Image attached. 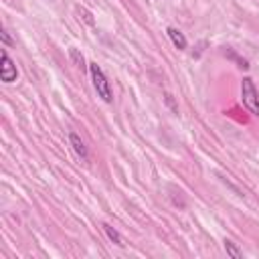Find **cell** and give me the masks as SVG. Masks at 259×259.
Masks as SVG:
<instances>
[{"label":"cell","mask_w":259,"mask_h":259,"mask_svg":"<svg viewBox=\"0 0 259 259\" xmlns=\"http://www.w3.org/2000/svg\"><path fill=\"white\" fill-rule=\"evenodd\" d=\"M2 65H0V79L4 81V83H14L16 81V77H18V71H16V65H14V61L8 57V53H6V49L2 51Z\"/></svg>","instance_id":"cell-3"},{"label":"cell","mask_w":259,"mask_h":259,"mask_svg":"<svg viewBox=\"0 0 259 259\" xmlns=\"http://www.w3.org/2000/svg\"><path fill=\"white\" fill-rule=\"evenodd\" d=\"M0 36H2V40H4V45H10L12 40H10V36H8V32L6 30H0Z\"/></svg>","instance_id":"cell-9"},{"label":"cell","mask_w":259,"mask_h":259,"mask_svg":"<svg viewBox=\"0 0 259 259\" xmlns=\"http://www.w3.org/2000/svg\"><path fill=\"white\" fill-rule=\"evenodd\" d=\"M89 75H91V83H93V89L97 93V97H101L105 103H111L113 101V93H111V87H109V81L105 77V73L101 71V67L97 63H89Z\"/></svg>","instance_id":"cell-1"},{"label":"cell","mask_w":259,"mask_h":259,"mask_svg":"<svg viewBox=\"0 0 259 259\" xmlns=\"http://www.w3.org/2000/svg\"><path fill=\"white\" fill-rule=\"evenodd\" d=\"M69 142H71V146H73V150H75V154L81 158V160H89V154H87V148H85V144H83V140L75 134V132H71L69 134Z\"/></svg>","instance_id":"cell-4"},{"label":"cell","mask_w":259,"mask_h":259,"mask_svg":"<svg viewBox=\"0 0 259 259\" xmlns=\"http://www.w3.org/2000/svg\"><path fill=\"white\" fill-rule=\"evenodd\" d=\"M223 247H225V251H227V255H231L233 259H243V253L237 249V245L233 243V241H229V239H225L223 241Z\"/></svg>","instance_id":"cell-7"},{"label":"cell","mask_w":259,"mask_h":259,"mask_svg":"<svg viewBox=\"0 0 259 259\" xmlns=\"http://www.w3.org/2000/svg\"><path fill=\"white\" fill-rule=\"evenodd\" d=\"M103 231H105V235H107V239H109L111 243H115L117 247H123V245H125V241H123V237H121V235H119V233H117V231H115V229H113L111 225H107V223H105V225H103Z\"/></svg>","instance_id":"cell-6"},{"label":"cell","mask_w":259,"mask_h":259,"mask_svg":"<svg viewBox=\"0 0 259 259\" xmlns=\"http://www.w3.org/2000/svg\"><path fill=\"white\" fill-rule=\"evenodd\" d=\"M69 53H71V59L75 61V65H77L79 69H85V61H83V55H79V51H77V49H71Z\"/></svg>","instance_id":"cell-8"},{"label":"cell","mask_w":259,"mask_h":259,"mask_svg":"<svg viewBox=\"0 0 259 259\" xmlns=\"http://www.w3.org/2000/svg\"><path fill=\"white\" fill-rule=\"evenodd\" d=\"M241 99H243V105L253 115H259V91L251 77H245L241 81Z\"/></svg>","instance_id":"cell-2"},{"label":"cell","mask_w":259,"mask_h":259,"mask_svg":"<svg viewBox=\"0 0 259 259\" xmlns=\"http://www.w3.org/2000/svg\"><path fill=\"white\" fill-rule=\"evenodd\" d=\"M166 32H168V36H170V40H172V45H174L176 49H180V51H184V49H186V38H184V34H182L178 28L168 26V28H166Z\"/></svg>","instance_id":"cell-5"}]
</instances>
